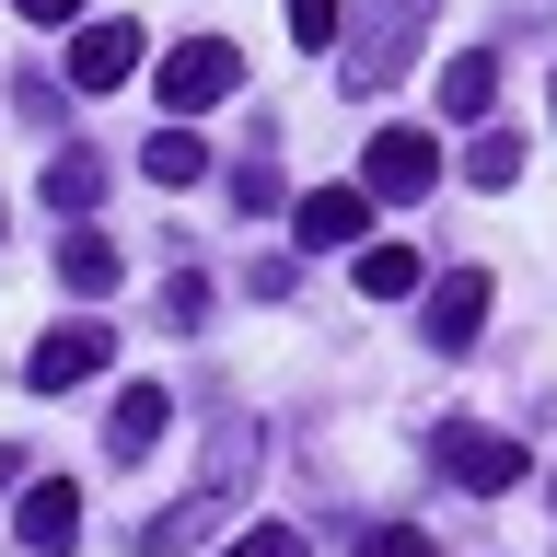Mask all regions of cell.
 I'll return each mask as SVG.
<instances>
[{
    "label": "cell",
    "mask_w": 557,
    "mask_h": 557,
    "mask_svg": "<svg viewBox=\"0 0 557 557\" xmlns=\"http://www.w3.org/2000/svg\"><path fill=\"white\" fill-rule=\"evenodd\" d=\"M163 418H174L163 383H128V395H116V418H104V453H116V465H128V453H151V442H163Z\"/></svg>",
    "instance_id": "obj_10"
},
{
    "label": "cell",
    "mask_w": 557,
    "mask_h": 557,
    "mask_svg": "<svg viewBox=\"0 0 557 557\" xmlns=\"http://www.w3.org/2000/svg\"><path fill=\"white\" fill-rule=\"evenodd\" d=\"M348 557H442V546H430L418 522H372V534H360V546H348Z\"/></svg>",
    "instance_id": "obj_18"
},
{
    "label": "cell",
    "mask_w": 557,
    "mask_h": 557,
    "mask_svg": "<svg viewBox=\"0 0 557 557\" xmlns=\"http://www.w3.org/2000/svg\"><path fill=\"white\" fill-rule=\"evenodd\" d=\"M24 24H82V0H12Z\"/></svg>",
    "instance_id": "obj_20"
},
{
    "label": "cell",
    "mask_w": 557,
    "mask_h": 557,
    "mask_svg": "<svg viewBox=\"0 0 557 557\" xmlns=\"http://www.w3.org/2000/svg\"><path fill=\"white\" fill-rule=\"evenodd\" d=\"M221 557H302V522H256V534H233Z\"/></svg>",
    "instance_id": "obj_19"
},
{
    "label": "cell",
    "mask_w": 557,
    "mask_h": 557,
    "mask_svg": "<svg viewBox=\"0 0 557 557\" xmlns=\"http://www.w3.org/2000/svg\"><path fill=\"white\" fill-rule=\"evenodd\" d=\"M139 59H151V47H139L128 12H116V24H82V35H70V94H116Z\"/></svg>",
    "instance_id": "obj_6"
},
{
    "label": "cell",
    "mask_w": 557,
    "mask_h": 557,
    "mask_svg": "<svg viewBox=\"0 0 557 557\" xmlns=\"http://www.w3.org/2000/svg\"><path fill=\"white\" fill-rule=\"evenodd\" d=\"M430 186H442V139L430 128H383L372 151H360V198L407 209V198H430Z\"/></svg>",
    "instance_id": "obj_3"
},
{
    "label": "cell",
    "mask_w": 557,
    "mask_h": 557,
    "mask_svg": "<svg viewBox=\"0 0 557 557\" xmlns=\"http://www.w3.org/2000/svg\"><path fill=\"white\" fill-rule=\"evenodd\" d=\"M465 174H476V186H511V174H522V139H511V128H476Z\"/></svg>",
    "instance_id": "obj_17"
},
{
    "label": "cell",
    "mask_w": 557,
    "mask_h": 557,
    "mask_svg": "<svg viewBox=\"0 0 557 557\" xmlns=\"http://www.w3.org/2000/svg\"><path fill=\"white\" fill-rule=\"evenodd\" d=\"M418 35H430V0H360V24H337L348 94H383V82L418 59Z\"/></svg>",
    "instance_id": "obj_1"
},
{
    "label": "cell",
    "mask_w": 557,
    "mask_h": 557,
    "mask_svg": "<svg viewBox=\"0 0 557 557\" xmlns=\"http://www.w3.org/2000/svg\"><path fill=\"white\" fill-rule=\"evenodd\" d=\"M348 278H360L372 302H407L418 278H430V256H407V244H360V268H348Z\"/></svg>",
    "instance_id": "obj_11"
},
{
    "label": "cell",
    "mask_w": 557,
    "mask_h": 557,
    "mask_svg": "<svg viewBox=\"0 0 557 557\" xmlns=\"http://www.w3.org/2000/svg\"><path fill=\"white\" fill-rule=\"evenodd\" d=\"M0 487H12V453H0Z\"/></svg>",
    "instance_id": "obj_21"
},
{
    "label": "cell",
    "mask_w": 557,
    "mask_h": 557,
    "mask_svg": "<svg viewBox=\"0 0 557 557\" xmlns=\"http://www.w3.org/2000/svg\"><path fill=\"white\" fill-rule=\"evenodd\" d=\"M151 94H163L174 116H209V104H233V94H244V47H233V35H186V47L163 59V82H151Z\"/></svg>",
    "instance_id": "obj_2"
},
{
    "label": "cell",
    "mask_w": 557,
    "mask_h": 557,
    "mask_svg": "<svg viewBox=\"0 0 557 557\" xmlns=\"http://www.w3.org/2000/svg\"><path fill=\"white\" fill-rule=\"evenodd\" d=\"M290 233H302L313 256H337V244L360 256V244H372V198H360V186H313V198L290 209Z\"/></svg>",
    "instance_id": "obj_7"
},
{
    "label": "cell",
    "mask_w": 557,
    "mask_h": 557,
    "mask_svg": "<svg viewBox=\"0 0 557 557\" xmlns=\"http://www.w3.org/2000/svg\"><path fill=\"white\" fill-rule=\"evenodd\" d=\"M104 174H116V163H104V151H59V163H47V198H59L70 221H82V209L104 198Z\"/></svg>",
    "instance_id": "obj_13"
},
{
    "label": "cell",
    "mask_w": 557,
    "mask_h": 557,
    "mask_svg": "<svg viewBox=\"0 0 557 557\" xmlns=\"http://www.w3.org/2000/svg\"><path fill=\"white\" fill-rule=\"evenodd\" d=\"M278 24H290V47H337L348 0H278Z\"/></svg>",
    "instance_id": "obj_16"
},
{
    "label": "cell",
    "mask_w": 557,
    "mask_h": 557,
    "mask_svg": "<svg viewBox=\"0 0 557 557\" xmlns=\"http://www.w3.org/2000/svg\"><path fill=\"white\" fill-rule=\"evenodd\" d=\"M442 104H453V116H487V104H499V59H487V47H465V59L442 70Z\"/></svg>",
    "instance_id": "obj_12"
},
{
    "label": "cell",
    "mask_w": 557,
    "mask_h": 557,
    "mask_svg": "<svg viewBox=\"0 0 557 557\" xmlns=\"http://www.w3.org/2000/svg\"><path fill=\"white\" fill-rule=\"evenodd\" d=\"M104 360H116V337H104V325H47V337H35V360H24V383H35V395H70V383H94Z\"/></svg>",
    "instance_id": "obj_5"
},
{
    "label": "cell",
    "mask_w": 557,
    "mask_h": 557,
    "mask_svg": "<svg viewBox=\"0 0 557 557\" xmlns=\"http://www.w3.org/2000/svg\"><path fill=\"white\" fill-rule=\"evenodd\" d=\"M442 476L476 487V499H499V487H522L534 465H522V442H499L487 418H453V430H442Z\"/></svg>",
    "instance_id": "obj_4"
},
{
    "label": "cell",
    "mask_w": 557,
    "mask_h": 557,
    "mask_svg": "<svg viewBox=\"0 0 557 557\" xmlns=\"http://www.w3.org/2000/svg\"><path fill=\"white\" fill-rule=\"evenodd\" d=\"M59 278H70V290H116V244H104L94 221H82V233L59 244Z\"/></svg>",
    "instance_id": "obj_15"
},
{
    "label": "cell",
    "mask_w": 557,
    "mask_h": 557,
    "mask_svg": "<svg viewBox=\"0 0 557 557\" xmlns=\"http://www.w3.org/2000/svg\"><path fill=\"white\" fill-rule=\"evenodd\" d=\"M70 534H82V487H70V476H35L24 487V557H70Z\"/></svg>",
    "instance_id": "obj_9"
},
{
    "label": "cell",
    "mask_w": 557,
    "mask_h": 557,
    "mask_svg": "<svg viewBox=\"0 0 557 557\" xmlns=\"http://www.w3.org/2000/svg\"><path fill=\"white\" fill-rule=\"evenodd\" d=\"M139 174H151V186H198V174H209L198 128H163V139H151V151H139Z\"/></svg>",
    "instance_id": "obj_14"
},
{
    "label": "cell",
    "mask_w": 557,
    "mask_h": 557,
    "mask_svg": "<svg viewBox=\"0 0 557 557\" xmlns=\"http://www.w3.org/2000/svg\"><path fill=\"white\" fill-rule=\"evenodd\" d=\"M418 325H430V348H465V337L487 325V268H453V278H430Z\"/></svg>",
    "instance_id": "obj_8"
}]
</instances>
